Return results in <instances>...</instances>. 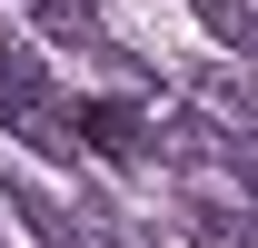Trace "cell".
<instances>
[{
  "mask_svg": "<svg viewBox=\"0 0 258 248\" xmlns=\"http://www.w3.org/2000/svg\"><path fill=\"white\" fill-rule=\"evenodd\" d=\"M80 149L109 159V169H129V159L149 149V119H139V109H119V99H99V109H80Z\"/></svg>",
  "mask_w": 258,
  "mask_h": 248,
  "instance_id": "6da1fadb",
  "label": "cell"
},
{
  "mask_svg": "<svg viewBox=\"0 0 258 248\" xmlns=\"http://www.w3.org/2000/svg\"><path fill=\"white\" fill-rule=\"evenodd\" d=\"M0 199H10V209L30 218V238H40V248H90V228H70V218L50 209V199H40L30 179H0Z\"/></svg>",
  "mask_w": 258,
  "mask_h": 248,
  "instance_id": "7a4b0ae2",
  "label": "cell"
},
{
  "mask_svg": "<svg viewBox=\"0 0 258 248\" xmlns=\"http://www.w3.org/2000/svg\"><path fill=\"white\" fill-rule=\"evenodd\" d=\"M30 20L60 40V50H99V10L90 0H30Z\"/></svg>",
  "mask_w": 258,
  "mask_h": 248,
  "instance_id": "3957f363",
  "label": "cell"
},
{
  "mask_svg": "<svg viewBox=\"0 0 258 248\" xmlns=\"http://www.w3.org/2000/svg\"><path fill=\"white\" fill-rule=\"evenodd\" d=\"M189 238H199V248H258V218L219 209V199H189Z\"/></svg>",
  "mask_w": 258,
  "mask_h": 248,
  "instance_id": "277c9868",
  "label": "cell"
},
{
  "mask_svg": "<svg viewBox=\"0 0 258 248\" xmlns=\"http://www.w3.org/2000/svg\"><path fill=\"white\" fill-rule=\"evenodd\" d=\"M199 20H209L228 50H258V10H238V0H199Z\"/></svg>",
  "mask_w": 258,
  "mask_h": 248,
  "instance_id": "5b68a950",
  "label": "cell"
},
{
  "mask_svg": "<svg viewBox=\"0 0 258 248\" xmlns=\"http://www.w3.org/2000/svg\"><path fill=\"white\" fill-rule=\"evenodd\" d=\"M238 189H248V199H258V139H248V149H238Z\"/></svg>",
  "mask_w": 258,
  "mask_h": 248,
  "instance_id": "8992f818",
  "label": "cell"
}]
</instances>
